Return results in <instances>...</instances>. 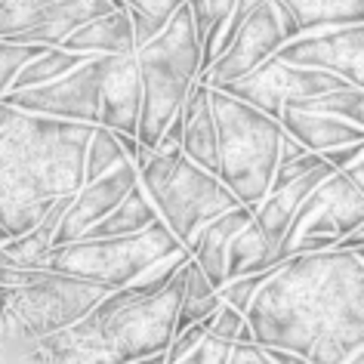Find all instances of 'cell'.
I'll return each mask as SVG.
<instances>
[{
    "label": "cell",
    "mask_w": 364,
    "mask_h": 364,
    "mask_svg": "<svg viewBox=\"0 0 364 364\" xmlns=\"http://www.w3.org/2000/svg\"><path fill=\"white\" fill-rule=\"evenodd\" d=\"M361 253L324 250L281 262L244 312L253 346L309 364H349L364 352Z\"/></svg>",
    "instance_id": "cell-1"
},
{
    "label": "cell",
    "mask_w": 364,
    "mask_h": 364,
    "mask_svg": "<svg viewBox=\"0 0 364 364\" xmlns=\"http://www.w3.org/2000/svg\"><path fill=\"white\" fill-rule=\"evenodd\" d=\"M93 130L22 112L0 127V232L6 241L31 232L59 198L84 186Z\"/></svg>",
    "instance_id": "cell-2"
},
{
    "label": "cell",
    "mask_w": 364,
    "mask_h": 364,
    "mask_svg": "<svg viewBox=\"0 0 364 364\" xmlns=\"http://www.w3.org/2000/svg\"><path fill=\"white\" fill-rule=\"evenodd\" d=\"M179 309V272L158 294L112 290L68 331L34 343L31 364H133L167 352Z\"/></svg>",
    "instance_id": "cell-3"
},
{
    "label": "cell",
    "mask_w": 364,
    "mask_h": 364,
    "mask_svg": "<svg viewBox=\"0 0 364 364\" xmlns=\"http://www.w3.org/2000/svg\"><path fill=\"white\" fill-rule=\"evenodd\" d=\"M136 71L142 87L136 142L151 151L201 75V43L186 4L170 16L158 38L136 50Z\"/></svg>",
    "instance_id": "cell-4"
},
{
    "label": "cell",
    "mask_w": 364,
    "mask_h": 364,
    "mask_svg": "<svg viewBox=\"0 0 364 364\" xmlns=\"http://www.w3.org/2000/svg\"><path fill=\"white\" fill-rule=\"evenodd\" d=\"M210 108L216 124V179L253 213L272 186L284 130L257 108L216 90H210Z\"/></svg>",
    "instance_id": "cell-5"
},
{
    "label": "cell",
    "mask_w": 364,
    "mask_h": 364,
    "mask_svg": "<svg viewBox=\"0 0 364 364\" xmlns=\"http://www.w3.org/2000/svg\"><path fill=\"white\" fill-rule=\"evenodd\" d=\"M133 167L142 192L149 195L151 207L158 210V220L167 225L170 235L186 250L210 220L241 207L213 173L195 167L182 154L161 158L149 149H139V154L133 158Z\"/></svg>",
    "instance_id": "cell-6"
},
{
    "label": "cell",
    "mask_w": 364,
    "mask_h": 364,
    "mask_svg": "<svg viewBox=\"0 0 364 364\" xmlns=\"http://www.w3.org/2000/svg\"><path fill=\"white\" fill-rule=\"evenodd\" d=\"M105 296V287L43 269L31 284L0 287V333L13 343L34 346L68 331Z\"/></svg>",
    "instance_id": "cell-7"
},
{
    "label": "cell",
    "mask_w": 364,
    "mask_h": 364,
    "mask_svg": "<svg viewBox=\"0 0 364 364\" xmlns=\"http://www.w3.org/2000/svg\"><path fill=\"white\" fill-rule=\"evenodd\" d=\"M186 250L173 238L170 229L161 220L149 225L139 235H127V238H99V241H71L59 244L50 250L47 269L56 275L80 278L90 284L112 290H121L133 284L142 272H149L154 262L164 257Z\"/></svg>",
    "instance_id": "cell-8"
},
{
    "label": "cell",
    "mask_w": 364,
    "mask_h": 364,
    "mask_svg": "<svg viewBox=\"0 0 364 364\" xmlns=\"http://www.w3.org/2000/svg\"><path fill=\"white\" fill-rule=\"evenodd\" d=\"M284 43V22L275 0H235V10L216 41L213 62L198 75V80L210 90L241 80L269 62Z\"/></svg>",
    "instance_id": "cell-9"
},
{
    "label": "cell",
    "mask_w": 364,
    "mask_h": 364,
    "mask_svg": "<svg viewBox=\"0 0 364 364\" xmlns=\"http://www.w3.org/2000/svg\"><path fill=\"white\" fill-rule=\"evenodd\" d=\"M364 225V188L352 186L343 173H331L296 207L284 238L278 244V262L290 257L333 250L336 241Z\"/></svg>",
    "instance_id": "cell-10"
},
{
    "label": "cell",
    "mask_w": 364,
    "mask_h": 364,
    "mask_svg": "<svg viewBox=\"0 0 364 364\" xmlns=\"http://www.w3.org/2000/svg\"><path fill=\"white\" fill-rule=\"evenodd\" d=\"M108 62H112L108 56H93L80 62L75 71L53 80V84L22 90V93H6L0 102L22 114L99 127V99H102V80Z\"/></svg>",
    "instance_id": "cell-11"
},
{
    "label": "cell",
    "mask_w": 364,
    "mask_h": 364,
    "mask_svg": "<svg viewBox=\"0 0 364 364\" xmlns=\"http://www.w3.org/2000/svg\"><path fill=\"white\" fill-rule=\"evenodd\" d=\"M352 87L340 77L321 75V71H306V68H294L284 65L272 56L269 62H262L257 71H250L247 77L232 80V84L216 87V93H225L238 102L257 108L272 121L281 117V108L287 102H299V99H315L324 93H333V90Z\"/></svg>",
    "instance_id": "cell-12"
},
{
    "label": "cell",
    "mask_w": 364,
    "mask_h": 364,
    "mask_svg": "<svg viewBox=\"0 0 364 364\" xmlns=\"http://www.w3.org/2000/svg\"><path fill=\"white\" fill-rule=\"evenodd\" d=\"M275 59L294 68L340 77L352 87H364V25L303 34L287 41L275 53Z\"/></svg>",
    "instance_id": "cell-13"
},
{
    "label": "cell",
    "mask_w": 364,
    "mask_h": 364,
    "mask_svg": "<svg viewBox=\"0 0 364 364\" xmlns=\"http://www.w3.org/2000/svg\"><path fill=\"white\" fill-rule=\"evenodd\" d=\"M136 182H139V176H136V167L130 161L121 164V167H114L112 173H105V176L93 179V182H84V186L77 188V195L71 198L62 223L56 225L53 247L80 241L96 223H102L105 216L124 201L127 192H130Z\"/></svg>",
    "instance_id": "cell-14"
},
{
    "label": "cell",
    "mask_w": 364,
    "mask_h": 364,
    "mask_svg": "<svg viewBox=\"0 0 364 364\" xmlns=\"http://www.w3.org/2000/svg\"><path fill=\"white\" fill-rule=\"evenodd\" d=\"M142 108V87L136 71V53L108 62L102 80V99H99V127L124 136H136Z\"/></svg>",
    "instance_id": "cell-15"
},
{
    "label": "cell",
    "mask_w": 364,
    "mask_h": 364,
    "mask_svg": "<svg viewBox=\"0 0 364 364\" xmlns=\"http://www.w3.org/2000/svg\"><path fill=\"white\" fill-rule=\"evenodd\" d=\"M121 10V0H59L47 13L41 16L38 25H31L28 31L10 38V43H25V47H62V41H68L77 28H84L87 22L99 19L105 13Z\"/></svg>",
    "instance_id": "cell-16"
},
{
    "label": "cell",
    "mask_w": 364,
    "mask_h": 364,
    "mask_svg": "<svg viewBox=\"0 0 364 364\" xmlns=\"http://www.w3.org/2000/svg\"><path fill=\"white\" fill-rule=\"evenodd\" d=\"M275 6L287 41L327 28L364 25V0H275Z\"/></svg>",
    "instance_id": "cell-17"
},
{
    "label": "cell",
    "mask_w": 364,
    "mask_h": 364,
    "mask_svg": "<svg viewBox=\"0 0 364 364\" xmlns=\"http://www.w3.org/2000/svg\"><path fill=\"white\" fill-rule=\"evenodd\" d=\"M278 124L290 139L299 142L306 151H312V154H324V151L336 149V145L364 142V127L340 121V117L309 112V108H296V105L281 108Z\"/></svg>",
    "instance_id": "cell-18"
},
{
    "label": "cell",
    "mask_w": 364,
    "mask_h": 364,
    "mask_svg": "<svg viewBox=\"0 0 364 364\" xmlns=\"http://www.w3.org/2000/svg\"><path fill=\"white\" fill-rule=\"evenodd\" d=\"M250 220H253V213L247 207H235V210L210 220L195 235V241L188 244V257H192V262L201 269V275L210 281L216 290L225 284V262H229L232 241L238 238V232Z\"/></svg>",
    "instance_id": "cell-19"
},
{
    "label": "cell",
    "mask_w": 364,
    "mask_h": 364,
    "mask_svg": "<svg viewBox=\"0 0 364 364\" xmlns=\"http://www.w3.org/2000/svg\"><path fill=\"white\" fill-rule=\"evenodd\" d=\"M182 114V158H188L195 167H201L216 176V124L210 108V87L201 80L192 87L186 102L179 108Z\"/></svg>",
    "instance_id": "cell-20"
},
{
    "label": "cell",
    "mask_w": 364,
    "mask_h": 364,
    "mask_svg": "<svg viewBox=\"0 0 364 364\" xmlns=\"http://www.w3.org/2000/svg\"><path fill=\"white\" fill-rule=\"evenodd\" d=\"M62 50L77 53V56H108V59H121V56H133L136 53V41H133V25L130 16L121 6L114 13H105L99 19L87 22L84 28H77L68 41H62Z\"/></svg>",
    "instance_id": "cell-21"
},
{
    "label": "cell",
    "mask_w": 364,
    "mask_h": 364,
    "mask_svg": "<svg viewBox=\"0 0 364 364\" xmlns=\"http://www.w3.org/2000/svg\"><path fill=\"white\" fill-rule=\"evenodd\" d=\"M331 173H333V170L324 164V167L312 170L309 176L290 182V186H284V188H272V192H266V198H262V201L257 204V210H253V223H257V229L266 235V241H269L275 250H278L281 238H284L290 220H294L296 207L303 204L306 198H309V192H312V188H315L321 179L331 176Z\"/></svg>",
    "instance_id": "cell-22"
},
{
    "label": "cell",
    "mask_w": 364,
    "mask_h": 364,
    "mask_svg": "<svg viewBox=\"0 0 364 364\" xmlns=\"http://www.w3.org/2000/svg\"><path fill=\"white\" fill-rule=\"evenodd\" d=\"M75 195L59 198L31 232L0 244V266H6V269H47V257L53 250V235H56V225L62 223V216H65Z\"/></svg>",
    "instance_id": "cell-23"
},
{
    "label": "cell",
    "mask_w": 364,
    "mask_h": 364,
    "mask_svg": "<svg viewBox=\"0 0 364 364\" xmlns=\"http://www.w3.org/2000/svg\"><path fill=\"white\" fill-rule=\"evenodd\" d=\"M220 306H223V299L216 294V287L201 275V269L188 257V262L179 269V309H176L173 333L186 331V327H192V324L210 321V315Z\"/></svg>",
    "instance_id": "cell-24"
},
{
    "label": "cell",
    "mask_w": 364,
    "mask_h": 364,
    "mask_svg": "<svg viewBox=\"0 0 364 364\" xmlns=\"http://www.w3.org/2000/svg\"><path fill=\"white\" fill-rule=\"evenodd\" d=\"M158 223V210L151 207L149 195L142 192V186H136L127 192V198L105 216L102 223H96L80 241H99V238H127V235H139L149 225Z\"/></svg>",
    "instance_id": "cell-25"
},
{
    "label": "cell",
    "mask_w": 364,
    "mask_h": 364,
    "mask_svg": "<svg viewBox=\"0 0 364 364\" xmlns=\"http://www.w3.org/2000/svg\"><path fill=\"white\" fill-rule=\"evenodd\" d=\"M278 250L266 241V235L257 229V223H247L238 232V238L229 247V262H225V281L232 278H247V275H259V272H272L278 269Z\"/></svg>",
    "instance_id": "cell-26"
},
{
    "label": "cell",
    "mask_w": 364,
    "mask_h": 364,
    "mask_svg": "<svg viewBox=\"0 0 364 364\" xmlns=\"http://www.w3.org/2000/svg\"><path fill=\"white\" fill-rule=\"evenodd\" d=\"M80 62H87V56H77V53H68L62 47H41V53L34 59H28L22 65V71L16 75L10 93H22V90H34L43 84H53L62 75L75 71Z\"/></svg>",
    "instance_id": "cell-27"
},
{
    "label": "cell",
    "mask_w": 364,
    "mask_h": 364,
    "mask_svg": "<svg viewBox=\"0 0 364 364\" xmlns=\"http://www.w3.org/2000/svg\"><path fill=\"white\" fill-rule=\"evenodd\" d=\"M188 13H192V25L201 43V71L213 62V50L216 41L225 28V19L235 10V0H186Z\"/></svg>",
    "instance_id": "cell-28"
},
{
    "label": "cell",
    "mask_w": 364,
    "mask_h": 364,
    "mask_svg": "<svg viewBox=\"0 0 364 364\" xmlns=\"http://www.w3.org/2000/svg\"><path fill=\"white\" fill-rule=\"evenodd\" d=\"M287 105L309 108V112L340 117V121L364 127V90L361 87H343V90H333V93H324L315 99H299V102H287Z\"/></svg>",
    "instance_id": "cell-29"
},
{
    "label": "cell",
    "mask_w": 364,
    "mask_h": 364,
    "mask_svg": "<svg viewBox=\"0 0 364 364\" xmlns=\"http://www.w3.org/2000/svg\"><path fill=\"white\" fill-rule=\"evenodd\" d=\"M121 164H127V154L121 149V142H117V133L105 130V127H96L87 142V154H84V182L105 176V173H112Z\"/></svg>",
    "instance_id": "cell-30"
},
{
    "label": "cell",
    "mask_w": 364,
    "mask_h": 364,
    "mask_svg": "<svg viewBox=\"0 0 364 364\" xmlns=\"http://www.w3.org/2000/svg\"><path fill=\"white\" fill-rule=\"evenodd\" d=\"M53 4L59 0H0V41H10L38 25Z\"/></svg>",
    "instance_id": "cell-31"
},
{
    "label": "cell",
    "mask_w": 364,
    "mask_h": 364,
    "mask_svg": "<svg viewBox=\"0 0 364 364\" xmlns=\"http://www.w3.org/2000/svg\"><path fill=\"white\" fill-rule=\"evenodd\" d=\"M204 324H207V333L220 336V340H225V343H253L244 315L235 312V309L225 306V303L216 309V312L210 315V321H204Z\"/></svg>",
    "instance_id": "cell-32"
},
{
    "label": "cell",
    "mask_w": 364,
    "mask_h": 364,
    "mask_svg": "<svg viewBox=\"0 0 364 364\" xmlns=\"http://www.w3.org/2000/svg\"><path fill=\"white\" fill-rule=\"evenodd\" d=\"M38 53H41V47H25V43L0 41V99L10 93L16 75H19L25 62L34 59Z\"/></svg>",
    "instance_id": "cell-33"
},
{
    "label": "cell",
    "mask_w": 364,
    "mask_h": 364,
    "mask_svg": "<svg viewBox=\"0 0 364 364\" xmlns=\"http://www.w3.org/2000/svg\"><path fill=\"white\" fill-rule=\"evenodd\" d=\"M275 272V269H272ZM272 272H259V275H247V278H232V281H225V284L216 290L220 294V299L225 306H232L235 312H247V306H250V299L257 296V290L266 284V278L272 275Z\"/></svg>",
    "instance_id": "cell-34"
},
{
    "label": "cell",
    "mask_w": 364,
    "mask_h": 364,
    "mask_svg": "<svg viewBox=\"0 0 364 364\" xmlns=\"http://www.w3.org/2000/svg\"><path fill=\"white\" fill-rule=\"evenodd\" d=\"M318 167H324V161H321V154H312V151L299 154V158H290V161H278L275 173H272L269 192H272V188H284V186H290V182L309 176V173L318 170Z\"/></svg>",
    "instance_id": "cell-35"
},
{
    "label": "cell",
    "mask_w": 364,
    "mask_h": 364,
    "mask_svg": "<svg viewBox=\"0 0 364 364\" xmlns=\"http://www.w3.org/2000/svg\"><path fill=\"white\" fill-rule=\"evenodd\" d=\"M232 346L235 343H225V340H220V336L204 333V340L198 343L192 352H186L179 361H173V364H229L232 361Z\"/></svg>",
    "instance_id": "cell-36"
},
{
    "label": "cell",
    "mask_w": 364,
    "mask_h": 364,
    "mask_svg": "<svg viewBox=\"0 0 364 364\" xmlns=\"http://www.w3.org/2000/svg\"><path fill=\"white\" fill-rule=\"evenodd\" d=\"M182 4H186V0H121V6L127 13L142 16V19L161 25V28L170 22V16L176 13Z\"/></svg>",
    "instance_id": "cell-37"
},
{
    "label": "cell",
    "mask_w": 364,
    "mask_h": 364,
    "mask_svg": "<svg viewBox=\"0 0 364 364\" xmlns=\"http://www.w3.org/2000/svg\"><path fill=\"white\" fill-rule=\"evenodd\" d=\"M364 158V142H352V145H336V149H331V151H324L321 154V161L331 167L333 173H343L349 164H355V161H361Z\"/></svg>",
    "instance_id": "cell-38"
},
{
    "label": "cell",
    "mask_w": 364,
    "mask_h": 364,
    "mask_svg": "<svg viewBox=\"0 0 364 364\" xmlns=\"http://www.w3.org/2000/svg\"><path fill=\"white\" fill-rule=\"evenodd\" d=\"M232 358L238 364H275L269 358L266 349H259V346H253V343H235L232 346Z\"/></svg>",
    "instance_id": "cell-39"
},
{
    "label": "cell",
    "mask_w": 364,
    "mask_h": 364,
    "mask_svg": "<svg viewBox=\"0 0 364 364\" xmlns=\"http://www.w3.org/2000/svg\"><path fill=\"white\" fill-rule=\"evenodd\" d=\"M333 250H352V253H361V250H364V225H361V229H355V232H349L346 238L336 241V247H333Z\"/></svg>",
    "instance_id": "cell-40"
},
{
    "label": "cell",
    "mask_w": 364,
    "mask_h": 364,
    "mask_svg": "<svg viewBox=\"0 0 364 364\" xmlns=\"http://www.w3.org/2000/svg\"><path fill=\"white\" fill-rule=\"evenodd\" d=\"M266 352H269V358L275 364H309V361L296 358V355H290V352H278V349H266Z\"/></svg>",
    "instance_id": "cell-41"
},
{
    "label": "cell",
    "mask_w": 364,
    "mask_h": 364,
    "mask_svg": "<svg viewBox=\"0 0 364 364\" xmlns=\"http://www.w3.org/2000/svg\"><path fill=\"white\" fill-rule=\"evenodd\" d=\"M133 364H167V358H164V352H158V355H149V358H139Z\"/></svg>",
    "instance_id": "cell-42"
},
{
    "label": "cell",
    "mask_w": 364,
    "mask_h": 364,
    "mask_svg": "<svg viewBox=\"0 0 364 364\" xmlns=\"http://www.w3.org/2000/svg\"><path fill=\"white\" fill-rule=\"evenodd\" d=\"M10 114H13V112H10V108H6L4 102H0V127H4L6 121H10Z\"/></svg>",
    "instance_id": "cell-43"
},
{
    "label": "cell",
    "mask_w": 364,
    "mask_h": 364,
    "mask_svg": "<svg viewBox=\"0 0 364 364\" xmlns=\"http://www.w3.org/2000/svg\"><path fill=\"white\" fill-rule=\"evenodd\" d=\"M4 241H6V238H4V232H0V244H4Z\"/></svg>",
    "instance_id": "cell-44"
},
{
    "label": "cell",
    "mask_w": 364,
    "mask_h": 364,
    "mask_svg": "<svg viewBox=\"0 0 364 364\" xmlns=\"http://www.w3.org/2000/svg\"><path fill=\"white\" fill-rule=\"evenodd\" d=\"M229 364H238V361H235V358H232V361H229Z\"/></svg>",
    "instance_id": "cell-45"
}]
</instances>
